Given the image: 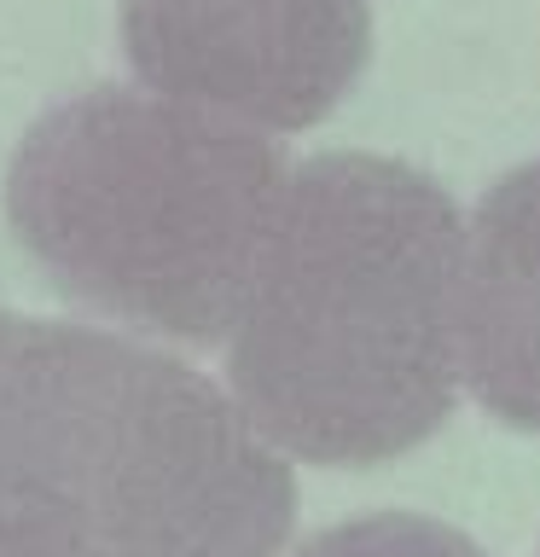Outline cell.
Here are the masks:
<instances>
[{"instance_id":"cell-4","label":"cell","mask_w":540,"mask_h":557,"mask_svg":"<svg viewBox=\"0 0 540 557\" xmlns=\"http://www.w3.org/2000/svg\"><path fill=\"white\" fill-rule=\"evenodd\" d=\"M122 47L151 94L261 134H303L372 59L366 0H122Z\"/></svg>"},{"instance_id":"cell-1","label":"cell","mask_w":540,"mask_h":557,"mask_svg":"<svg viewBox=\"0 0 540 557\" xmlns=\"http://www.w3.org/2000/svg\"><path fill=\"white\" fill-rule=\"evenodd\" d=\"M465 226L425 169L326 151L291 169L226 331L238 407L308 465H390L447 424Z\"/></svg>"},{"instance_id":"cell-2","label":"cell","mask_w":540,"mask_h":557,"mask_svg":"<svg viewBox=\"0 0 540 557\" xmlns=\"http://www.w3.org/2000/svg\"><path fill=\"white\" fill-rule=\"evenodd\" d=\"M291 169L261 128L94 87L24 134L7 221L70 302L209 348L233 331Z\"/></svg>"},{"instance_id":"cell-6","label":"cell","mask_w":540,"mask_h":557,"mask_svg":"<svg viewBox=\"0 0 540 557\" xmlns=\"http://www.w3.org/2000/svg\"><path fill=\"white\" fill-rule=\"evenodd\" d=\"M296 557H488V552L435 517L378 511V517H355V522H338V529L303 540Z\"/></svg>"},{"instance_id":"cell-7","label":"cell","mask_w":540,"mask_h":557,"mask_svg":"<svg viewBox=\"0 0 540 557\" xmlns=\"http://www.w3.org/2000/svg\"><path fill=\"white\" fill-rule=\"evenodd\" d=\"M0 557H111L99 540H87L76 522H64L24 487L0 476Z\"/></svg>"},{"instance_id":"cell-5","label":"cell","mask_w":540,"mask_h":557,"mask_svg":"<svg viewBox=\"0 0 540 557\" xmlns=\"http://www.w3.org/2000/svg\"><path fill=\"white\" fill-rule=\"evenodd\" d=\"M459 355L500 424L540 430V157L488 186L465 226Z\"/></svg>"},{"instance_id":"cell-3","label":"cell","mask_w":540,"mask_h":557,"mask_svg":"<svg viewBox=\"0 0 540 557\" xmlns=\"http://www.w3.org/2000/svg\"><path fill=\"white\" fill-rule=\"evenodd\" d=\"M285 459L186 360L0 308V476L111 557H279Z\"/></svg>"}]
</instances>
